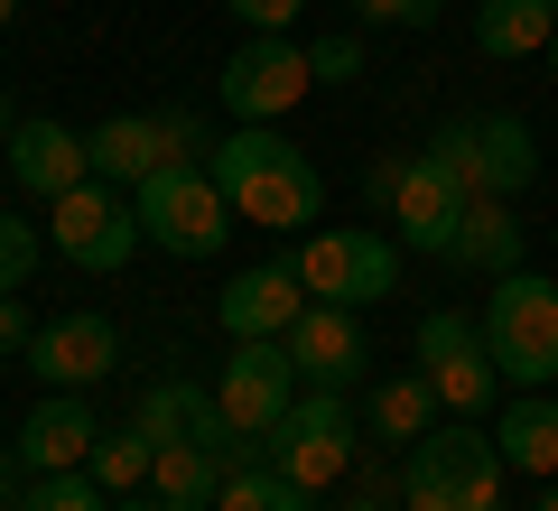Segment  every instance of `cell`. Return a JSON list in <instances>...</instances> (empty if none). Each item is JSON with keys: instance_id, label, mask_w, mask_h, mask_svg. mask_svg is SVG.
Wrapping results in <instances>:
<instances>
[{"instance_id": "cell-1", "label": "cell", "mask_w": 558, "mask_h": 511, "mask_svg": "<svg viewBox=\"0 0 558 511\" xmlns=\"http://www.w3.org/2000/svg\"><path fill=\"white\" fill-rule=\"evenodd\" d=\"M205 168H215L223 205H233L242 223H260V233H317L326 178H317V158L289 149L270 121H233V131L205 149Z\"/></svg>"}, {"instance_id": "cell-2", "label": "cell", "mask_w": 558, "mask_h": 511, "mask_svg": "<svg viewBox=\"0 0 558 511\" xmlns=\"http://www.w3.org/2000/svg\"><path fill=\"white\" fill-rule=\"evenodd\" d=\"M502 447L475 418H447L400 455V511H494L502 502Z\"/></svg>"}, {"instance_id": "cell-3", "label": "cell", "mask_w": 558, "mask_h": 511, "mask_svg": "<svg viewBox=\"0 0 558 511\" xmlns=\"http://www.w3.org/2000/svg\"><path fill=\"white\" fill-rule=\"evenodd\" d=\"M475 326H484V354H494V373L512 391H549L558 381V279L502 270Z\"/></svg>"}, {"instance_id": "cell-4", "label": "cell", "mask_w": 558, "mask_h": 511, "mask_svg": "<svg viewBox=\"0 0 558 511\" xmlns=\"http://www.w3.org/2000/svg\"><path fill=\"white\" fill-rule=\"evenodd\" d=\"M363 196L381 205V215H391V242L400 252H438L447 260V242H457V223H465V186L447 178V158H373V168H363Z\"/></svg>"}, {"instance_id": "cell-5", "label": "cell", "mask_w": 558, "mask_h": 511, "mask_svg": "<svg viewBox=\"0 0 558 511\" xmlns=\"http://www.w3.org/2000/svg\"><path fill=\"white\" fill-rule=\"evenodd\" d=\"M131 205H140V233L159 242L168 260H215L223 233H233V205H223L215 168H196V158H168L159 178H140Z\"/></svg>"}, {"instance_id": "cell-6", "label": "cell", "mask_w": 558, "mask_h": 511, "mask_svg": "<svg viewBox=\"0 0 558 511\" xmlns=\"http://www.w3.org/2000/svg\"><path fill=\"white\" fill-rule=\"evenodd\" d=\"M428 158H447V178H457L465 196H502V205L539 178V139H531L521 112H465V121H447V131L428 139Z\"/></svg>"}, {"instance_id": "cell-7", "label": "cell", "mask_w": 558, "mask_h": 511, "mask_svg": "<svg viewBox=\"0 0 558 511\" xmlns=\"http://www.w3.org/2000/svg\"><path fill=\"white\" fill-rule=\"evenodd\" d=\"M354 428H363V418H354V400H344V391H299V410L279 418L270 437H260V455H270L289 484L326 492L336 474H354V455H363V447H354Z\"/></svg>"}, {"instance_id": "cell-8", "label": "cell", "mask_w": 558, "mask_h": 511, "mask_svg": "<svg viewBox=\"0 0 558 511\" xmlns=\"http://www.w3.org/2000/svg\"><path fill=\"white\" fill-rule=\"evenodd\" d=\"M299 279H307V297H326V307H373V297H391V279H400V242L373 233V223L307 233L299 242Z\"/></svg>"}, {"instance_id": "cell-9", "label": "cell", "mask_w": 558, "mask_h": 511, "mask_svg": "<svg viewBox=\"0 0 558 511\" xmlns=\"http://www.w3.org/2000/svg\"><path fill=\"white\" fill-rule=\"evenodd\" d=\"M410 354H418V373L438 381V410L484 418L502 400V373H494V354H484V326H465L457 307H428V316H418Z\"/></svg>"}, {"instance_id": "cell-10", "label": "cell", "mask_w": 558, "mask_h": 511, "mask_svg": "<svg viewBox=\"0 0 558 511\" xmlns=\"http://www.w3.org/2000/svg\"><path fill=\"white\" fill-rule=\"evenodd\" d=\"M215 400H223V418L260 447L279 418L299 410V363H289V344H279V334H242L233 363H223V381H215Z\"/></svg>"}, {"instance_id": "cell-11", "label": "cell", "mask_w": 558, "mask_h": 511, "mask_svg": "<svg viewBox=\"0 0 558 511\" xmlns=\"http://www.w3.org/2000/svg\"><path fill=\"white\" fill-rule=\"evenodd\" d=\"M307 84H317V65H307L299 38H242L233 57H223L215 94H223V112H233V121H279Z\"/></svg>"}, {"instance_id": "cell-12", "label": "cell", "mask_w": 558, "mask_h": 511, "mask_svg": "<svg viewBox=\"0 0 558 511\" xmlns=\"http://www.w3.org/2000/svg\"><path fill=\"white\" fill-rule=\"evenodd\" d=\"M47 242H57L75 270H121V260H131L149 233H140V205H131V196H102V178H84L75 196H57Z\"/></svg>"}, {"instance_id": "cell-13", "label": "cell", "mask_w": 558, "mask_h": 511, "mask_svg": "<svg viewBox=\"0 0 558 511\" xmlns=\"http://www.w3.org/2000/svg\"><path fill=\"white\" fill-rule=\"evenodd\" d=\"M140 428H149V447H215V455H260L252 437L233 428V418H223V400L205 391V381H149V391H140Z\"/></svg>"}, {"instance_id": "cell-14", "label": "cell", "mask_w": 558, "mask_h": 511, "mask_svg": "<svg viewBox=\"0 0 558 511\" xmlns=\"http://www.w3.org/2000/svg\"><path fill=\"white\" fill-rule=\"evenodd\" d=\"M121 363V334L102 326L94 307H75V316H47L38 334H28V373L47 381V391H94L102 373Z\"/></svg>"}, {"instance_id": "cell-15", "label": "cell", "mask_w": 558, "mask_h": 511, "mask_svg": "<svg viewBox=\"0 0 558 511\" xmlns=\"http://www.w3.org/2000/svg\"><path fill=\"white\" fill-rule=\"evenodd\" d=\"M289 363H299V381H317V391H344V381L363 373V307H326V297H307V316L289 334Z\"/></svg>"}, {"instance_id": "cell-16", "label": "cell", "mask_w": 558, "mask_h": 511, "mask_svg": "<svg viewBox=\"0 0 558 511\" xmlns=\"http://www.w3.org/2000/svg\"><path fill=\"white\" fill-rule=\"evenodd\" d=\"M0 158H10V178H20L28 196H47V205H57V196H75V186L94 178V139H84V131H65V121H20Z\"/></svg>"}, {"instance_id": "cell-17", "label": "cell", "mask_w": 558, "mask_h": 511, "mask_svg": "<svg viewBox=\"0 0 558 511\" xmlns=\"http://www.w3.org/2000/svg\"><path fill=\"white\" fill-rule=\"evenodd\" d=\"M215 316H223V334H289L307 316V279H299V260H260V270H242L233 289L215 297Z\"/></svg>"}, {"instance_id": "cell-18", "label": "cell", "mask_w": 558, "mask_h": 511, "mask_svg": "<svg viewBox=\"0 0 558 511\" xmlns=\"http://www.w3.org/2000/svg\"><path fill=\"white\" fill-rule=\"evenodd\" d=\"M102 428L84 410V391H47L38 410L20 418V474H65V465H94Z\"/></svg>"}, {"instance_id": "cell-19", "label": "cell", "mask_w": 558, "mask_h": 511, "mask_svg": "<svg viewBox=\"0 0 558 511\" xmlns=\"http://www.w3.org/2000/svg\"><path fill=\"white\" fill-rule=\"evenodd\" d=\"M494 447H502V465H512V474L549 484V474H558V400L549 391H512V400H502V418H494Z\"/></svg>"}, {"instance_id": "cell-20", "label": "cell", "mask_w": 558, "mask_h": 511, "mask_svg": "<svg viewBox=\"0 0 558 511\" xmlns=\"http://www.w3.org/2000/svg\"><path fill=\"white\" fill-rule=\"evenodd\" d=\"M447 260L475 270V279L521 270V215H512L502 196H475V205H465V223H457V242H447Z\"/></svg>"}, {"instance_id": "cell-21", "label": "cell", "mask_w": 558, "mask_h": 511, "mask_svg": "<svg viewBox=\"0 0 558 511\" xmlns=\"http://www.w3.org/2000/svg\"><path fill=\"white\" fill-rule=\"evenodd\" d=\"M549 38H558V0H475V47L494 65L549 57Z\"/></svg>"}, {"instance_id": "cell-22", "label": "cell", "mask_w": 558, "mask_h": 511, "mask_svg": "<svg viewBox=\"0 0 558 511\" xmlns=\"http://www.w3.org/2000/svg\"><path fill=\"white\" fill-rule=\"evenodd\" d=\"M168 158H178V149H168L159 112H121V121H102V131H94V178H112V186L159 178Z\"/></svg>"}, {"instance_id": "cell-23", "label": "cell", "mask_w": 558, "mask_h": 511, "mask_svg": "<svg viewBox=\"0 0 558 511\" xmlns=\"http://www.w3.org/2000/svg\"><path fill=\"white\" fill-rule=\"evenodd\" d=\"M428 418H438V381H428V373H391L373 400H363V428H373L381 447H418Z\"/></svg>"}, {"instance_id": "cell-24", "label": "cell", "mask_w": 558, "mask_h": 511, "mask_svg": "<svg viewBox=\"0 0 558 511\" xmlns=\"http://www.w3.org/2000/svg\"><path fill=\"white\" fill-rule=\"evenodd\" d=\"M215 511H317V492H307V484H289V474L270 465V455H252V465H233V474H223Z\"/></svg>"}, {"instance_id": "cell-25", "label": "cell", "mask_w": 558, "mask_h": 511, "mask_svg": "<svg viewBox=\"0 0 558 511\" xmlns=\"http://www.w3.org/2000/svg\"><path fill=\"white\" fill-rule=\"evenodd\" d=\"M149 465H159V447H149V428H102V447H94V484L102 492H149Z\"/></svg>"}, {"instance_id": "cell-26", "label": "cell", "mask_w": 558, "mask_h": 511, "mask_svg": "<svg viewBox=\"0 0 558 511\" xmlns=\"http://www.w3.org/2000/svg\"><path fill=\"white\" fill-rule=\"evenodd\" d=\"M20 511H112V492L94 484V465H65V474H28Z\"/></svg>"}, {"instance_id": "cell-27", "label": "cell", "mask_w": 558, "mask_h": 511, "mask_svg": "<svg viewBox=\"0 0 558 511\" xmlns=\"http://www.w3.org/2000/svg\"><path fill=\"white\" fill-rule=\"evenodd\" d=\"M28 270H38V233H28L20 215H0V297H20Z\"/></svg>"}, {"instance_id": "cell-28", "label": "cell", "mask_w": 558, "mask_h": 511, "mask_svg": "<svg viewBox=\"0 0 558 511\" xmlns=\"http://www.w3.org/2000/svg\"><path fill=\"white\" fill-rule=\"evenodd\" d=\"M363 28H438V0H354Z\"/></svg>"}, {"instance_id": "cell-29", "label": "cell", "mask_w": 558, "mask_h": 511, "mask_svg": "<svg viewBox=\"0 0 558 511\" xmlns=\"http://www.w3.org/2000/svg\"><path fill=\"white\" fill-rule=\"evenodd\" d=\"M223 10H233V20L252 28V38H289V20H299L307 0H223Z\"/></svg>"}, {"instance_id": "cell-30", "label": "cell", "mask_w": 558, "mask_h": 511, "mask_svg": "<svg viewBox=\"0 0 558 511\" xmlns=\"http://www.w3.org/2000/svg\"><path fill=\"white\" fill-rule=\"evenodd\" d=\"M307 65H317V84H354L363 75V38H317Z\"/></svg>"}, {"instance_id": "cell-31", "label": "cell", "mask_w": 558, "mask_h": 511, "mask_svg": "<svg viewBox=\"0 0 558 511\" xmlns=\"http://www.w3.org/2000/svg\"><path fill=\"white\" fill-rule=\"evenodd\" d=\"M159 131H168V149H178V158H196V168H205V149H215V139H205V121L186 112V102H168V112H159Z\"/></svg>"}, {"instance_id": "cell-32", "label": "cell", "mask_w": 558, "mask_h": 511, "mask_svg": "<svg viewBox=\"0 0 558 511\" xmlns=\"http://www.w3.org/2000/svg\"><path fill=\"white\" fill-rule=\"evenodd\" d=\"M28 334H38L28 307H20V297H0V354H28Z\"/></svg>"}, {"instance_id": "cell-33", "label": "cell", "mask_w": 558, "mask_h": 511, "mask_svg": "<svg viewBox=\"0 0 558 511\" xmlns=\"http://www.w3.org/2000/svg\"><path fill=\"white\" fill-rule=\"evenodd\" d=\"M112 511H168L159 492H112Z\"/></svg>"}, {"instance_id": "cell-34", "label": "cell", "mask_w": 558, "mask_h": 511, "mask_svg": "<svg viewBox=\"0 0 558 511\" xmlns=\"http://www.w3.org/2000/svg\"><path fill=\"white\" fill-rule=\"evenodd\" d=\"M344 511H391V502H381V492H354V502H344Z\"/></svg>"}, {"instance_id": "cell-35", "label": "cell", "mask_w": 558, "mask_h": 511, "mask_svg": "<svg viewBox=\"0 0 558 511\" xmlns=\"http://www.w3.org/2000/svg\"><path fill=\"white\" fill-rule=\"evenodd\" d=\"M10 131H20V121H10V94H0V149H10Z\"/></svg>"}, {"instance_id": "cell-36", "label": "cell", "mask_w": 558, "mask_h": 511, "mask_svg": "<svg viewBox=\"0 0 558 511\" xmlns=\"http://www.w3.org/2000/svg\"><path fill=\"white\" fill-rule=\"evenodd\" d=\"M539 511H558V474H549V492H539Z\"/></svg>"}, {"instance_id": "cell-37", "label": "cell", "mask_w": 558, "mask_h": 511, "mask_svg": "<svg viewBox=\"0 0 558 511\" xmlns=\"http://www.w3.org/2000/svg\"><path fill=\"white\" fill-rule=\"evenodd\" d=\"M0 511H10V465H0Z\"/></svg>"}, {"instance_id": "cell-38", "label": "cell", "mask_w": 558, "mask_h": 511, "mask_svg": "<svg viewBox=\"0 0 558 511\" xmlns=\"http://www.w3.org/2000/svg\"><path fill=\"white\" fill-rule=\"evenodd\" d=\"M10 10H20V0H0V28H10Z\"/></svg>"}, {"instance_id": "cell-39", "label": "cell", "mask_w": 558, "mask_h": 511, "mask_svg": "<svg viewBox=\"0 0 558 511\" xmlns=\"http://www.w3.org/2000/svg\"><path fill=\"white\" fill-rule=\"evenodd\" d=\"M549 75H558V38H549Z\"/></svg>"}]
</instances>
